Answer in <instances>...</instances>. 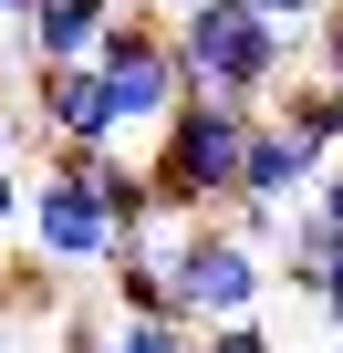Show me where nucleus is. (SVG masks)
Segmentation results:
<instances>
[{"mask_svg":"<svg viewBox=\"0 0 343 353\" xmlns=\"http://www.w3.org/2000/svg\"><path fill=\"white\" fill-rule=\"evenodd\" d=\"M177 32V63H188V94H219V104H260L291 83L302 63V32H281L260 0H188V11H166Z\"/></svg>","mask_w":343,"mask_h":353,"instance_id":"f257e3e1","label":"nucleus"},{"mask_svg":"<svg viewBox=\"0 0 343 353\" xmlns=\"http://www.w3.org/2000/svg\"><path fill=\"white\" fill-rule=\"evenodd\" d=\"M250 125H260V104H219V94H188L177 114L156 125V219H219V208H239V156H250Z\"/></svg>","mask_w":343,"mask_h":353,"instance_id":"f03ea898","label":"nucleus"},{"mask_svg":"<svg viewBox=\"0 0 343 353\" xmlns=\"http://www.w3.org/2000/svg\"><path fill=\"white\" fill-rule=\"evenodd\" d=\"M271 270H281V260H271L239 219H188L177 239H166V291H177V322H188V332L260 312Z\"/></svg>","mask_w":343,"mask_h":353,"instance_id":"7ed1b4c3","label":"nucleus"},{"mask_svg":"<svg viewBox=\"0 0 343 353\" xmlns=\"http://www.w3.org/2000/svg\"><path fill=\"white\" fill-rule=\"evenodd\" d=\"M21 239H32L42 270H104V250H115V208L94 198V176H84L73 156H42V176L21 188Z\"/></svg>","mask_w":343,"mask_h":353,"instance_id":"20e7f679","label":"nucleus"},{"mask_svg":"<svg viewBox=\"0 0 343 353\" xmlns=\"http://www.w3.org/2000/svg\"><path fill=\"white\" fill-rule=\"evenodd\" d=\"M104 73H115V104H125V135H156L166 114L188 104V63H177V32H166V11L146 0V11H115V32H104V52H94Z\"/></svg>","mask_w":343,"mask_h":353,"instance_id":"39448f33","label":"nucleus"},{"mask_svg":"<svg viewBox=\"0 0 343 353\" xmlns=\"http://www.w3.org/2000/svg\"><path fill=\"white\" fill-rule=\"evenodd\" d=\"M32 125L52 156H84V145H125V104H115V73L104 63H32L21 83Z\"/></svg>","mask_w":343,"mask_h":353,"instance_id":"423d86ee","label":"nucleus"},{"mask_svg":"<svg viewBox=\"0 0 343 353\" xmlns=\"http://www.w3.org/2000/svg\"><path fill=\"white\" fill-rule=\"evenodd\" d=\"M322 166H333V156H322L312 135H291L281 114H260V125H250V156H239V208H302V198L322 188Z\"/></svg>","mask_w":343,"mask_h":353,"instance_id":"0eeeda50","label":"nucleus"},{"mask_svg":"<svg viewBox=\"0 0 343 353\" xmlns=\"http://www.w3.org/2000/svg\"><path fill=\"white\" fill-rule=\"evenodd\" d=\"M115 32V0H32V11L11 21L21 63H94Z\"/></svg>","mask_w":343,"mask_h":353,"instance_id":"6e6552de","label":"nucleus"},{"mask_svg":"<svg viewBox=\"0 0 343 353\" xmlns=\"http://www.w3.org/2000/svg\"><path fill=\"white\" fill-rule=\"evenodd\" d=\"M271 114H281L291 135H312L322 156H343V83H333V73H291V83L271 94Z\"/></svg>","mask_w":343,"mask_h":353,"instance_id":"1a4fd4ad","label":"nucleus"},{"mask_svg":"<svg viewBox=\"0 0 343 353\" xmlns=\"http://www.w3.org/2000/svg\"><path fill=\"white\" fill-rule=\"evenodd\" d=\"M94 353H198V332L166 322V312H115V322L94 332Z\"/></svg>","mask_w":343,"mask_h":353,"instance_id":"9d476101","label":"nucleus"},{"mask_svg":"<svg viewBox=\"0 0 343 353\" xmlns=\"http://www.w3.org/2000/svg\"><path fill=\"white\" fill-rule=\"evenodd\" d=\"M198 353H281V343H271V332L239 312V322H208V332H198Z\"/></svg>","mask_w":343,"mask_h":353,"instance_id":"9b49d317","label":"nucleus"},{"mask_svg":"<svg viewBox=\"0 0 343 353\" xmlns=\"http://www.w3.org/2000/svg\"><path fill=\"white\" fill-rule=\"evenodd\" d=\"M302 52H312V73H333V83H343V0L312 21V42H302Z\"/></svg>","mask_w":343,"mask_h":353,"instance_id":"f8f14e48","label":"nucleus"},{"mask_svg":"<svg viewBox=\"0 0 343 353\" xmlns=\"http://www.w3.org/2000/svg\"><path fill=\"white\" fill-rule=\"evenodd\" d=\"M312 219H322V229H333V239H343V156H333V166H322V188H312Z\"/></svg>","mask_w":343,"mask_h":353,"instance_id":"ddd939ff","label":"nucleus"},{"mask_svg":"<svg viewBox=\"0 0 343 353\" xmlns=\"http://www.w3.org/2000/svg\"><path fill=\"white\" fill-rule=\"evenodd\" d=\"M260 11H271V21H281V32H302V42H312V21H322V11H333V0H260Z\"/></svg>","mask_w":343,"mask_h":353,"instance_id":"4468645a","label":"nucleus"},{"mask_svg":"<svg viewBox=\"0 0 343 353\" xmlns=\"http://www.w3.org/2000/svg\"><path fill=\"white\" fill-rule=\"evenodd\" d=\"M312 301H322V312H333V322H343V250H333V270H322V281H312Z\"/></svg>","mask_w":343,"mask_h":353,"instance_id":"2eb2a0df","label":"nucleus"},{"mask_svg":"<svg viewBox=\"0 0 343 353\" xmlns=\"http://www.w3.org/2000/svg\"><path fill=\"white\" fill-rule=\"evenodd\" d=\"M21 188H32V176H11V166H0V229H21Z\"/></svg>","mask_w":343,"mask_h":353,"instance_id":"dca6fc26","label":"nucleus"},{"mask_svg":"<svg viewBox=\"0 0 343 353\" xmlns=\"http://www.w3.org/2000/svg\"><path fill=\"white\" fill-rule=\"evenodd\" d=\"M21 11H32V0H0V42H11V21H21Z\"/></svg>","mask_w":343,"mask_h":353,"instance_id":"f3484780","label":"nucleus"},{"mask_svg":"<svg viewBox=\"0 0 343 353\" xmlns=\"http://www.w3.org/2000/svg\"><path fill=\"white\" fill-rule=\"evenodd\" d=\"M0 166H11V104H0Z\"/></svg>","mask_w":343,"mask_h":353,"instance_id":"a211bd4d","label":"nucleus"}]
</instances>
